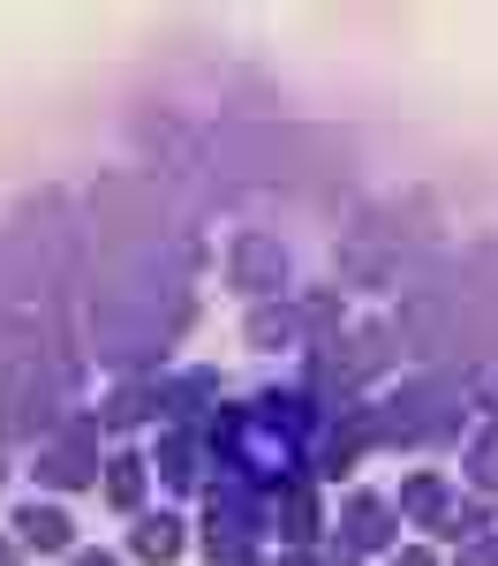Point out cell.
<instances>
[{
  "mask_svg": "<svg viewBox=\"0 0 498 566\" xmlns=\"http://www.w3.org/2000/svg\"><path fill=\"white\" fill-rule=\"evenodd\" d=\"M295 333H303L295 310H250V348H287Z\"/></svg>",
  "mask_w": 498,
  "mask_h": 566,
  "instance_id": "obj_8",
  "label": "cell"
},
{
  "mask_svg": "<svg viewBox=\"0 0 498 566\" xmlns=\"http://www.w3.org/2000/svg\"><path fill=\"white\" fill-rule=\"evenodd\" d=\"M212 566H257V559H250V552H234V559H212Z\"/></svg>",
  "mask_w": 498,
  "mask_h": 566,
  "instance_id": "obj_13",
  "label": "cell"
},
{
  "mask_svg": "<svg viewBox=\"0 0 498 566\" xmlns=\"http://www.w3.org/2000/svg\"><path fill=\"white\" fill-rule=\"evenodd\" d=\"M136 559L144 566H167V559H181V522L174 514H136Z\"/></svg>",
  "mask_w": 498,
  "mask_h": 566,
  "instance_id": "obj_5",
  "label": "cell"
},
{
  "mask_svg": "<svg viewBox=\"0 0 498 566\" xmlns=\"http://www.w3.org/2000/svg\"><path fill=\"white\" fill-rule=\"evenodd\" d=\"M76 566H121L114 552H76Z\"/></svg>",
  "mask_w": 498,
  "mask_h": 566,
  "instance_id": "obj_11",
  "label": "cell"
},
{
  "mask_svg": "<svg viewBox=\"0 0 498 566\" xmlns=\"http://www.w3.org/2000/svg\"><path fill=\"white\" fill-rule=\"evenodd\" d=\"M189 453H197V438H189V431H167V438H159V476H167V483H189V476H197V461H189Z\"/></svg>",
  "mask_w": 498,
  "mask_h": 566,
  "instance_id": "obj_9",
  "label": "cell"
},
{
  "mask_svg": "<svg viewBox=\"0 0 498 566\" xmlns=\"http://www.w3.org/2000/svg\"><path fill=\"white\" fill-rule=\"evenodd\" d=\"M393 566H438V559H431V552H401Z\"/></svg>",
  "mask_w": 498,
  "mask_h": 566,
  "instance_id": "obj_12",
  "label": "cell"
},
{
  "mask_svg": "<svg viewBox=\"0 0 498 566\" xmlns=\"http://www.w3.org/2000/svg\"><path fill=\"white\" fill-rule=\"evenodd\" d=\"M106 506H114V514H136V506H144V461H136V453H121V461L106 469Z\"/></svg>",
  "mask_w": 498,
  "mask_h": 566,
  "instance_id": "obj_7",
  "label": "cell"
},
{
  "mask_svg": "<svg viewBox=\"0 0 498 566\" xmlns=\"http://www.w3.org/2000/svg\"><path fill=\"white\" fill-rule=\"evenodd\" d=\"M0 476H8V461H0Z\"/></svg>",
  "mask_w": 498,
  "mask_h": 566,
  "instance_id": "obj_15",
  "label": "cell"
},
{
  "mask_svg": "<svg viewBox=\"0 0 498 566\" xmlns=\"http://www.w3.org/2000/svg\"><path fill=\"white\" fill-rule=\"evenodd\" d=\"M0 566H15V544H0Z\"/></svg>",
  "mask_w": 498,
  "mask_h": 566,
  "instance_id": "obj_14",
  "label": "cell"
},
{
  "mask_svg": "<svg viewBox=\"0 0 498 566\" xmlns=\"http://www.w3.org/2000/svg\"><path fill=\"white\" fill-rule=\"evenodd\" d=\"M226 280H234L242 295H279V287H287V250H279L272 234H234Z\"/></svg>",
  "mask_w": 498,
  "mask_h": 566,
  "instance_id": "obj_2",
  "label": "cell"
},
{
  "mask_svg": "<svg viewBox=\"0 0 498 566\" xmlns=\"http://www.w3.org/2000/svg\"><path fill=\"white\" fill-rule=\"evenodd\" d=\"M460 566H498V536H476V544L460 552Z\"/></svg>",
  "mask_w": 498,
  "mask_h": 566,
  "instance_id": "obj_10",
  "label": "cell"
},
{
  "mask_svg": "<svg viewBox=\"0 0 498 566\" xmlns=\"http://www.w3.org/2000/svg\"><path fill=\"white\" fill-rule=\"evenodd\" d=\"M91 446H98V423H68L61 438H45V446H39V483H53V491L98 483V461H91Z\"/></svg>",
  "mask_w": 498,
  "mask_h": 566,
  "instance_id": "obj_1",
  "label": "cell"
},
{
  "mask_svg": "<svg viewBox=\"0 0 498 566\" xmlns=\"http://www.w3.org/2000/svg\"><path fill=\"white\" fill-rule=\"evenodd\" d=\"M401 514H407V522H423V528H438V522L453 514L446 476H407V483H401Z\"/></svg>",
  "mask_w": 498,
  "mask_h": 566,
  "instance_id": "obj_4",
  "label": "cell"
},
{
  "mask_svg": "<svg viewBox=\"0 0 498 566\" xmlns=\"http://www.w3.org/2000/svg\"><path fill=\"white\" fill-rule=\"evenodd\" d=\"M15 536H23V544H39V552H68V536H76V528H68L61 506H23V514H15Z\"/></svg>",
  "mask_w": 498,
  "mask_h": 566,
  "instance_id": "obj_6",
  "label": "cell"
},
{
  "mask_svg": "<svg viewBox=\"0 0 498 566\" xmlns=\"http://www.w3.org/2000/svg\"><path fill=\"white\" fill-rule=\"evenodd\" d=\"M340 544H348V552H385V544H393V514H385V499L356 491V499L340 506Z\"/></svg>",
  "mask_w": 498,
  "mask_h": 566,
  "instance_id": "obj_3",
  "label": "cell"
}]
</instances>
